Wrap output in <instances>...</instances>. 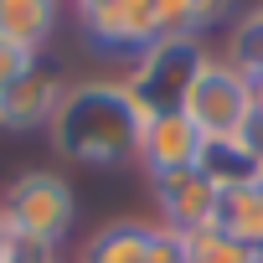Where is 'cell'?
<instances>
[{"instance_id":"4","label":"cell","mask_w":263,"mask_h":263,"mask_svg":"<svg viewBox=\"0 0 263 263\" xmlns=\"http://www.w3.org/2000/svg\"><path fill=\"white\" fill-rule=\"evenodd\" d=\"M0 212H6L16 237L62 248V237L78 222V196H72L67 176H57V171H21L0 196Z\"/></svg>"},{"instance_id":"6","label":"cell","mask_w":263,"mask_h":263,"mask_svg":"<svg viewBox=\"0 0 263 263\" xmlns=\"http://www.w3.org/2000/svg\"><path fill=\"white\" fill-rule=\"evenodd\" d=\"M201 155H206V140H201V129L186 119V108H176V114H150V124H145V135H140V165H145V176L155 181V176H171V171H196L201 165Z\"/></svg>"},{"instance_id":"7","label":"cell","mask_w":263,"mask_h":263,"mask_svg":"<svg viewBox=\"0 0 263 263\" xmlns=\"http://www.w3.org/2000/svg\"><path fill=\"white\" fill-rule=\"evenodd\" d=\"M62 93H67V78L36 57V67L21 83H11L0 93V129L6 135H36V129H47L57 103H62Z\"/></svg>"},{"instance_id":"12","label":"cell","mask_w":263,"mask_h":263,"mask_svg":"<svg viewBox=\"0 0 263 263\" xmlns=\"http://www.w3.org/2000/svg\"><path fill=\"white\" fill-rule=\"evenodd\" d=\"M181 253H186V263H253V248L232 242L222 227H196V232H181Z\"/></svg>"},{"instance_id":"16","label":"cell","mask_w":263,"mask_h":263,"mask_svg":"<svg viewBox=\"0 0 263 263\" xmlns=\"http://www.w3.org/2000/svg\"><path fill=\"white\" fill-rule=\"evenodd\" d=\"M0 263H57V248H47V242H31V237H16V232H11V242H6V253H0Z\"/></svg>"},{"instance_id":"5","label":"cell","mask_w":263,"mask_h":263,"mask_svg":"<svg viewBox=\"0 0 263 263\" xmlns=\"http://www.w3.org/2000/svg\"><path fill=\"white\" fill-rule=\"evenodd\" d=\"M83 42L114 57H140L145 47L160 42V21L150 0H93V6L78 11Z\"/></svg>"},{"instance_id":"20","label":"cell","mask_w":263,"mask_h":263,"mask_svg":"<svg viewBox=\"0 0 263 263\" xmlns=\"http://www.w3.org/2000/svg\"><path fill=\"white\" fill-rule=\"evenodd\" d=\"M253 263H263V248H258V253H253Z\"/></svg>"},{"instance_id":"17","label":"cell","mask_w":263,"mask_h":263,"mask_svg":"<svg viewBox=\"0 0 263 263\" xmlns=\"http://www.w3.org/2000/svg\"><path fill=\"white\" fill-rule=\"evenodd\" d=\"M232 6H237V0H196L191 36H201V42H206V31H217L222 21H232Z\"/></svg>"},{"instance_id":"8","label":"cell","mask_w":263,"mask_h":263,"mask_svg":"<svg viewBox=\"0 0 263 263\" xmlns=\"http://www.w3.org/2000/svg\"><path fill=\"white\" fill-rule=\"evenodd\" d=\"M217 201L222 191L212 186V176L196 171H171L155 176V206H160V227L171 232H196V227H217Z\"/></svg>"},{"instance_id":"15","label":"cell","mask_w":263,"mask_h":263,"mask_svg":"<svg viewBox=\"0 0 263 263\" xmlns=\"http://www.w3.org/2000/svg\"><path fill=\"white\" fill-rule=\"evenodd\" d=\"M31 67H36V52H26V47L11 42V36H0V93H6L11 83H21Z\"/></svg>"},{"instance_id":"14","label":"cell","mask_w":263,"mask_h":263,"mask_svg":"<svg viewBox=\"0 0 263 263\" xmlns=\"http://www.w3.org/2000/svg\"><path fill=\"white\" fill-rule=\"evenodd\" d=\"M150 6H155L160 36H191V21H196V0H150Z\"/></svg>"},{"instance_id":"19","label":"cell","mask_w":263,"mask_h":263,"mask_svg":"<svg viewBox=\"0 0 263 263\" xmlns=\"http://www.w3.org/2000/svg\"><path fill=\"white\" fill-rule=\"evenodd\" d=\"M6 242H11V222H6V212H0V253H6Z\"/></svg>"},{"instance_id":"3","label":"cell","mask_w":263,"mask_h":263,"mask_svg":"<svg viewBox=\"0 0 263 263\" xmlns=\"http://www.w3.org/2000/svg\"><path fill=\"white\" fill-rule=\"evenodd\" d=\"M186 119L201 129L206 145H232L253 129V88L248 72L232 67L227 57H206V67L196 72L191 93H186Z\"/></svg>"},{"instance_id":"10","label":"cell","mask_w":263,"mask_h":263,"mask_svg":"<svg viewBox=\"0 0 263 263\" xmlns=\"http://www.w3.org/2000/svg\"><path fill=\"white\" fill-rule=\"evenodd\" d=\"M150 232H155V222L114 217V222H103L88 237L83 263H150Z\"/></svg>"},{"instance_id":"18","label":"cell","mask_w":263,"mask_h":263,"mask_svg":"<svg viewBox=\"0 0 263 263\" xmlns=\"http://www.w3.org/2000/svg\"><path fill=\"white\" fill-rule=\"evenodd\" d=\"M248 88H253V114L263 119V67H253V72H248Z\"/></svg>"},{"instance_id":"13","label":"cell","mask_w":263,"mask_h":263,"mask_svg":"<svg viewBox=\"0 0 263 263\" xmlns=\"http://www.w3.org/2000/svg\"><path fill=\"white\" fill-rule=\"evenodd\" d=\"M227 62L242 67V72L263 67V6L248 11V16H237V26H232V36H227Z\"/></svg>"},{"instance_id":"11","label":"cell","mask_w":263,"mask_h":263,"mask_svg":"<svg viewBox=\"0 0 263 263\" xmlns=\"http://www.w3.org/2000/svg\"><path fill=\"white\" fill-rule=\"evenodd\" d=\"M217 227L242 242V248H263V181H248V186H227L222 201H217Z\"/></svg>"},{"instance_id":"2","label":"cell","mask_w":263,"mask_h":263,"mask_svg":"<svg viewBox=\"0 0 263 263\" xmlns=\"http://www.w3.org/2000/svg\"><path fill=\"white\" fill-rule=\"evenodd\" d=\"M206 42L201 36H160L155 47H145L129 67L124 88L140 98L145 114H176L186 108V93L196 83V72L206 67Z\"/></svg>"},{"instance_id":"1","label":"cell","mask_w":263,"mask_h":263,"mask_svg":"<svg viewBox=\"0 0 263 263\" xmlns=\"http://www.w3.org/2000/svg\"><path fill=\"white\" fill-rule=\"evenodd\" d=\"M145 124L150 114L124 88V78H88V83H67L47 124V140L72 165H119L140 155Z\"/></svg>"},{"instance_id":"9","label":"cell","mask_w":263,"mask_h":263,"mask_svg":"<svg viewBox=\"0 0 263 263\" xmlns=\"http://www.w3.org/2000/svg\"><path fill=\"white\" fill-rule=\"evenodd\" d=\"M57 26H62V0H0V36L21 42L36 57L57 36Z\"/></svg>"}]
</instances>
